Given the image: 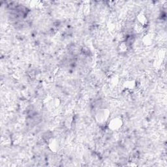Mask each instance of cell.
<instances>
[{"instance_id":"3","label":"cell","mask_w":167,"mask_h":167,"mask_svg":"<svg viewBox=\"0 0 167 167\" xmlns=\"http://www.w3.org/2000/svg\"><path fill=\"white\" fill-rule=\"evenodd\" d=\"M48 147L53 152H57L59 147L58 140L55 138H51L48 139Z\"/></svg>"},{"instance_id":"4","label":"cell","mask_w":167,"mask_h":167,"mask_svg":"<svg viewBox=\"0 0 167 167\" xmlns=\"http://www.w3.org/2000/svg\"><path fill=\"white\" fill-rule=\"evenodd\" d=\"M137 20L138 24L142 27H145L148 22L147 16L144 13H140L137 16Z\"/></svg>"},{"instance_id":"6","label":"cell","mask_w":167,"mask_h":167,"mask_svg":"<svg viewBox=\"0 0 167 167\" xmlns=\"http://www.w3.org/2000/svg\"><path fill=\"white\" fill-rule=\"evenodd\" d=\"M125 87L127 90H133L135 87V82L134 80H127L125 82Z\"/></svg>"},{"instance_id":"1","label":"cell","mask_w":167,"mask_h":167,"mask_svg":"<svg viewBox=\"0 0 167 167\" xmlns=\"http://www.w3.org/2000/svg\"><path fill=\"white\" fill-rule=\"evenodd\" d=\"M109 117L110 111L107 108L99 109L95 114V120L100 124H103L108 121Z\"/></svg>"},{"instance_id":"2","label":"cell","mask_w":167,"mask_h":167,"mask_svg":"<svg viewBox=\"0 0 167 167\" xmlns=\"http://www.w3.org/2000/svg\"><path fill=\"white\" fill-rule=\"evenodd\" d=\"M123 125V121L120 117H114L108 123V128L112 131H117Z\"/></svg>"},{"instance_id":"5","label":"cell","mask_w":167,"mask_h":167,"mask_svg":"<svg viewBox=\"0 0 167 167\" xmlns=\"http://www.w3.org/2000/svg\"><path fill=\"white\" fill-rule=\"evenodd\" d=\"M118 50L121 53H124L127 51V43L126 42H121L119 46Z\"/></svg>"},{"instance_id":"7","label":"cell","mask_w":167,"mask_h":167,"mask_svg":"<svg viewBox=\"0 0 167 167\" xmlns=\"http://www.w3.org/2000/svg\"><path fill=\"white\" fill-rule=\"evenodd\" d=\"M152 37L151 35H146L143 39V42L145 45H150L152 43Z\"/></svg>"}]
</instances>
